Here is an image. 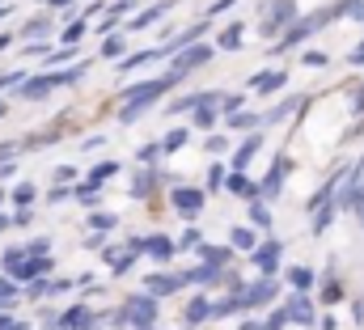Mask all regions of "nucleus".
<instances>
[{"instance_id":"nucleus-57","label":"nucleus","mask_w":364,"mask_h":330,"mask_svg":"<svg viewBox=\"0 0 364 330\" xmlns=\"http://www.w3.org/2000/svg\"><path fill=\"white\" fill-rule=\"evenodd\" d=\"M4 13H9V4H0V17H4Z\"/></svg>"},{"instance_id":"nucleus-47","label":"nucleus","mask_w":364,"mask_h":330,"mask_svg":"<svg viewBox=\"0 0 364 330\" xmlns=\"http://www.w3.org/2000/svg\"><path fill=\"white\" fill-rule=\"evenodd\" d=\"M30 220H34V212H30V208H17V212H13V225H17V229H26Z\"/></svg>"},{"instance_id":"nucleus-59","label":"nucleus","mask_w":364,"mask_h":330,"mask_svg":"<svg viewBox=\"0 0 364 330\" xmlns=\"http://www.w3.org/2000/svg\"><path fill=\"white\" fill-rule=\"evenodd\" d=\"M0 203H4V195H0Z\"/></svg>"},{"instance_id":"nucleus-26","label":"nucleus","mask_w":364,"mask_h":330,"mask_svg":"<svg viewBox=\"0 0 364 330\" xmlns=\"http://www.w3.org/2000/svg\"><path fill=\"white\" fill-rule=\"evenodd\" d=\"M195 254H199V258H203L208 267H216V271H225V262L233 258V246H208V242H203V246L195 250Z\"/></svg>"},{"instance_id":"nucleus-44","label":"nucleus","mask_w":364,"mask_h":330,"mask_svg":"<svg viewBox=\"0 0 364 330\" xmlns=\"http://www.w3.org/2000/svg\"><path fill=\"white\" fill-rule=\"evenodd\" d=\"M195 127L199 132H212L216 127V110H195Z\"/></svg>"},{"instance_id":"nucleus-19","label":"nucleus","mask_w":364,"mask_h":330,"mask_svg":"<svg viewBox=\"0 0 364 330\" xmlns=\"http://www.w3.org/2000/svg\"><path fill=\"white\" fill-rule=\"evenodd\" d=\"M225 123L233 127V132H263V115L259 110H237V115H225Z\"/></svg>"},{"instance_id":"nucleus-17","label":"nucleus","mask_w":364,"mask_h":330,"mask_svg":"<svg viewBox=\"0 0 364 330\" xmlns=\"http://www.w3.org/2000/svg\"><path fill=\"white\" fill-rule=\"evenodd\" d=\"M144 254H149V258H157V262H170V258L178 254V242H174V238H166V233H153V238H144Z\"/></svg>"},{"instance_id":"nucleus-5","label":"nucleus","mask_w":364,"mask_h":330,"mask_svg":"<svg viewBox=\"0 0 364 330\" xmlns=\"http://www.w3.org/2000/svg\"><path fill=\"white\" fill-rule=\"evenodd\" d=\"M275 297H279V284L263 275L259 284H246V288L237 292V305H242V314H246V309H263V305H272Z\"/></svg>"},{"instance_id":"nucleus-7","label":"nucleus","mask_w":364,"mask_h":330,"mask_svg":"<svg viewBox=\"0 0 364 330\" xmlns=\"http://www.w3.org/2000/svg\"><path fill=\"white\" fill-rule=\"evenodd\" d=\"M284 318L296 322V326H318V305L309 301V292H292L284 301Z\"/></svg>"},{"instance_id":"nucleus-30","label":"nucleus","mask_w":364,"mask_h":330,"mask_svg":"<svg viewBox=\"0 0 364 330\" xmlns=\"http://www.w3.org/2000/svg\"><path fill=\"white\" fill-rule=\"evenodd\" d=\"M81 77H85V64H73V68H55V73H47V81L55 85V89H60V85H77Z\"/></svg>"},{"instance_id":"nucleus-40","label":"nucleus","mask_w":364,"mask_h":330,"mask_svg":"<svg viewBox=\"0 0 364 330\" xmlns=\"http://www.w3.org/2000/svg\"><path fill=\"white\" fill-rule=\"evenodd\" d=\"M21 250H26V258H51V238H34Z\"/></svg>"},{"instance_id":"nucleus-61","label":"nucleus","mask_w":364,"mask_h":330,"mask_svg":"<svg viewBox=\"0 0 364 330\" xmlns=\"http://www.w3.org/2000/svg\"><path fill=\"white\" fill-rule=\"evenodd\" d=\"M0 4H4V0H0Z\"/></svg>"},{"instance_id":"nucleus-53","label":"nucleus","mask_w":364,"mask_h":330,"mask_svg":"<svg viewBox=\"0 0 364 330\" xmlns=\"http://www.w3.org/2000/svg\"><path fill=\"white\" fill-rule=\"evenodd\" d=\"M352 322H364V301H352Z\"/></svg>"},{"instance_id":"nucleus-56","label":"nucleus","mask_w":364,"mask_h":330,"mask_svg":"<svg viewBox=\"0 0 364 330\" xmlns=\"http://www.w3.org/2000/svg\"><path fill=\"white\" fill-rule=\"evenodd\" d=\"M9 225H13V216H0V233H4V229H9Z\"/></svg>"},{"instance_id":"nucleus-4","label":"nucleus","mask_w":364,"mask_h":330,"mask_svg":"<svg viewBox=\"0 0 364 330\" xmlns=\"http://www.w3.org/2000/svg\"><path fill=\"white\" fill-rule=\"evenodd\" d=\"M203 199H208V191H199V186H170V208L182 220H195L203 212Z\"/></svg>"},{"instance_id":"nucleus-48","label":"nucleus","mask_w":364,"mask_h":330,"mask_svg":"<svg viewBox=\"0 0 364 330\" xmlns=\"http://www.w3.org/2000/svg\"><path fill=\"white\" fill-rule=\"evenodd\" d=\"M55 178H60V186H68V182L77 178V169H73V165H60V169H55Z\"/></svg>"},{"instance_id":"nucleus-32","label":"nucleus","mask_w":364,"mask_h":330,"mask_svg":"<svg viewBox=\"0 0 364 330\" xmlns=\"http://www.w3.org/2000/svg\"><path fill=\"white\" fill-rule=\"evenodd\" d=\"M85 30H90V21H85V17H73V21L64 26V47H81Z\"/></svg>"},{"instance_id":"nucleus-58","label":"nucleus","mask_w":364,"mask_h":330,"mask_svg":"<svg viewBox=\"0 0 364 330\" xmlns=\"http://www.w3.org/2000/svg\"><path fill=\"white\" fill-rule=\"evenodd\" d=\"M4 115H9V110H4V102H0V119H4Z\"/></svg>"},{"instance_id":"nucleus-41","label":"nucleus","mask_w":364,"mask_h":330,"mask_svg":"<svg viewBox=\"0 0 364 330\" xmlns=\"http://www.w3.org/2000/svg\"><path fill=\"white\" fill-rule=\"evenodd\" d=\"M225 178H229V165H212V169H208V191H220V186H225Z\"/></svg>"},{"instance_id":"nucleus-20","label":"nucleus","mask_w":364,"mask_h":330,"mask_svg":"<svg viewBox=\"0 0 364 330\" xmlns=\"http://www.w3.org/2000/svg\"><path fill=\"white\" fill-rule=\"evenodd\" d=\"M55 330H93V314L85 305H77V309H68L64 318H55Z\"/></svg>"},{"instance_id":"nucleus-39","label":"nucleus","mask_w":364,"mask_h":330,"mask_svg":"<svg viewBox=\"0 0 364 330\" xmlns=\"http://www.w3.org/2000/svg\"><path fill=\"white\" fill-rule=\"evenodd\" d=\"M34 195H38V191H34V182H17V186H13V203H17V208H30V203H34Z\"/></svg>"},{"instance_id":"nucleus-54","label":"nucleus","mask_w":364,"mask_h":330,"mask_svg":"<svg viewBox=\"0 0 364 330\" xmlns=\"http://www.w3.org/2000/svg\"><path fill=\"white\" fill-rule=\"evenodd\" d=\"M9 43H13V34H4V30H0V51H9Z\"/></svg>"},{"instance_id":"nucleus-9","label":"nucleus","mask_w":364,"mask_h":330,"mask_svg":"<svg viewBox=\"0 0 364 330\" xmlns=\"http://www.w3.org/2000/svg\"><path fill=\"white\" fill-rule=\"evenodd\" d=\"M250 258H255V267H259L267 280H275V271H279V258H284V242H279V238H267V242H259V250H255Z\"/></svg>"},{"instance_id":"nucleus-1","label":"nucleus","mask_w":364,"mask_h":330,"mask_svg":"<svg viewBox=\"0 0 364 330\" xmlns=\"http://www.w3.org/2000/svg\"><path fill=\"white\" fill-rule=\"evenodd\" d=\"M182 77L174 73H166V77H153V81H132L123 89V110H119V123H136L144 110H153L170 89H178Z\"/></svg>"},{"instance_id":"nucleus-21","label":"nucleus","mask_w":364,"mask_h":330,"mask_svg":"<svg viewBox=\"0 0 364 330\" xmlns=\"http://www.w3.org/2000/svg\"><path fill=\"white\" fill-rule=\"evenodd\" d=\"M153 60H166V55H161V47H144V51H132L127 60H119V73H136V68H144V64H153Z\"/></svg>"},{"instance_id":"nucleus-38","label":"nucleus","mask_w":364,"mask_h":330,"mask_svg":"<svg viewBox=\"0 0 364 330\" xmlns=\"http://www.w3.org/2000/svg\"><path fill=\"white\" fill-rule=\"evenodd\" d=\"M77 55H81V47H55V51L47 55V64H55V68H60V64H68V68H73V64H81Z\"/></svg>"},{"instance_id":"nucleus-31","label":"nucleus","mask_w":364,"mask_h":330,"mask_svg":"<svg viewBox=\"0 0 364 330\" xmlns=\"http://www.w3.org/2000/svg\"><path fill=\"white\" fill-rule=\"evenodd\" d=\"M186 140H191V132H186V127L166 132V140H161V153H166V157H174V153H182V149H186Z\"/></svg>"},{"instance_id":"nucleus-52","label":"nucleus","mask_w":364,"mask_h":330,"mask_svg":"<svg viewBox=\"0 0 364 330\" xmlns=\"http://www.w3.org/2000/svg\"><path fill=\"white\" fill-rule=\"evenodd\" d=\"M13 153H17V140H4V144H0V165L9 161V157H13Z\"/></svg>"},{"instance_id":"nucleus-51","label":"nucleus","mask_w":364,"mask_h":330,"mask_svg":"<svg viewBox=\"0 0 364 330\" xmlns=\"http://www.w3.org/2000/svg\"><path fill=\"white\" fill-rule=\"evenodd\" d=\"M348 68H364V47H356V51H348Z\"/></svg>"},{"instance_id":"nucleus-29","label":"nucleus","mask_w":364,"mask_h":330,"mask_svg":"<svg viewBox=\"0 0 364 330\" xmlns=\"http://www.w3.org/2000/svg\"><path fill=\"white\" fill-rule=\"evenodd\" d=\"M208 318H212V301H208V297H195V301L186 305V314H182L186 326H199V322H208Z\"/></svg>"},{"instance_id":"nucleus-62","label":"nucleus","mask_w":364,"mask_h":330,"mask_svg":"<svg viewBox=\"0 0 364 330\" xmlns=\"http://www.w3.org/2000/svg\"><path fill=\"white\" fill-rule=\"evenodd\" d=\"M0 280H4V275H0Z\"/></svg>"},{"instance_id":"nucleus-10","label":"nucleus","mask_w":364,"mask_h":330,"mask_svg":"<svg viewBox=\"0 0 364 330\" xmlns=\"http://www.w3.org/2000/svg\"><path fill=\"white\" fill-rule=\"evenodd\" d=\"M174 9V0H157V4H149L144 13H132L127 21H123V34H136V30H149V26H157L166 13Z\"/></svg>"},{"instance_id":"nucleus-49","label":"nucleus","mask_w":364,"mask_h":330,"mask_svg":"<svg viewBox=\"0 0 364 330\" xmlns=\"http://www.w3.org/2000/svg\"><path fill=\"white\" fill-rule=\"evenodd\" d=\"M233 4H237V0H212V9H208V17H220V13H225V9H233Z\"/></svg>"},{"instance_id":"nucleus-27","label":"nucleus","mask_w":364,"mask_h":330,"mask_svg":"<svg viewBox=\"0 0 364 330\" xmlns=\"http://www.w3.org/2000/svg\"><path fill=\"white\" fill-rule=\"evenodd\" d=\"M225 271H216V267H208V262H199V267H191V271H182V284H195V288H203V284H212V280H220Z\"/></svg>"},{"instance_id":"nucleus-37","label":"nucleus","mask_w":364,"mask_h":330,"mask_svg":"<svg viewBox=\"0 0 364 330\" xmlns=\"http://www.w3.org/2000/svg\"><path fill=\"white\" fill-rule=\"evenodd\" d=\"M114 225H119V216H114V212H90V229L97 233V238H102V233H110Z\"/></svg>"},{"instance_id":"nucleus-24","label":"nucleus","mask_w":364,"mask_h":330,"mask_svg":"<svg viewBox=\"0 0 364 330\" xmlns=\"http://www.w3.org/2000/svg\"><path fill=\"white\" fill-rule=\"evenodd\" d=\"M242 34H246V26H242V21H229V26L216 34V47H220V51H242Z\"/></svg>"},{"instance_id":"nucleus-8","label":"nucleus","mask_w":364,"mask_h":330,"mask_svg":"<svg viewBox=\"0 0 364 330\" xmlns=\"http://www.w3.org/2000/svg\"><path fill=\"white\" fill-rule=\"evenodd\" d=\"M288 169H292V161H288L284 153H275V161H272V169H267V178L259 182V195H263V203H267V199H275V195L284 191V182H288Z\"/></svg>"},{"instance_id":"nucleus-46","label":"nucleus","mask_w":364,"mask_h":330,"mask_svg":"<svg viewBox=\"0 0 364 330\" xmlns=\"http://www.w3.org/2000/svg\"><path fill=\"white\" fill-rule=\"evenodd\" d=\"M284 326H288V318H284V309H275L272 318L263 322V330H284Z\"/></svg>"},{"instance_id":"nucleus-13","label":"nucleus","mask_w":364,"mask_h":330,"mask_svg":"<svg viewBox=\"0 0 364 330\" xmlns=\"http://www.w3.org/2000/svg\"><path fill=\"white\" fill-rule=\"evenodd\" d=\"M225 191H229V195H242V199H250V203H255V199H263V195H259V182H250V174H246V169H229Z\"/></svg>"},{"instance_id":"nucleus-25","label":"nucleus","mask_w":364,"mask_h":330,"mask_svg":"<svg viewBox=\"0 0 364 330\" xmlns=\"http://www.w3.org/2000/svg\"><path fill=\"white\" fill-rule=\"evenodd\" d=\"M229 246H233V250H246V254H255V250H259V233H255L250 225H237V229H229Z\"/></svg>"},{"instance_id":"nucleus-36","label":"nucleus","mask_w":364,"mask_h":330,"mask_svg":"<svg viewBox=\"0 0 364 330\" xmlns=\"http://www.w3.org/2000/svg\"><path fill=\"white\" fill-rule=\"evenodd\" d=\"M339 301H343V284H339L335 271H331V275L322 280V305H339Z\"/></svg>"},{"instance_id":"nucleus-16","label":"nucleus","mask_w":364,"mask_h":330,"mask_svg":"<svg viewBox=\"0 0 364 330\" xmlns=\"http://www.w3.org/2000/svg\"><path fill=\"white\" fill-rule=\"evenodd\" d=\"M301 106H309V97H284L279 106H272V110H263V127H275V123H284V119H292Z\"/></svg>"},{"instance_id":"nucleus-14","label":"nucleus","mask_w":364,"mask_h":330,"mask_svg":"<svg viewBox=\"0 0 364 330\" xmlns=\"http://www.w3.org/2000/svg\"><path fill=\"white\" fill-rule=\"evenodd\" d=\"M51 267H55L51 258H26V262H21V267L13 271V280H21V284L30 288V284H38V280H47V275H51Z\"/></svg>"},{"instance_id":"nucleus-28","label":"nucleus","mask_w":364,"mask_h":330,"mask_svg":"<svg viewBox=\"0 0 364 330\" xmlns=\"http://www.w3.org/2000/svg\"><path fill=\"white\" fill-rule=\"evenodd\" d=\"M288 284H292V292H309L314 284H318V275H314V267H288Z\"/></svg>"},{"instance_id":"nucleus-50","label":"nucleus","mask_w":364,"mask_h":330,"mask_svg":"<svg viewBox=\"0 0 364 330\" xmlns=\"http://www.w3.org/2000/svg\"><path fill=\"white\" fill-rule=\"evenodd\" d=\"M352 115H364V85H356V93H352Z\"/></svg>"},{"instance_id":"nucleus-6","label":"nucleus","mask_w":364,"mask_h":330,"mask_svg":"<svg viewBox=\"0 0 364 330\" xmlns=\"http://www.w3.org/2000/svg\"><path fill=\"white\" fill-rule=\"evenodd\" d=\"M212 43H195V47H186V51H178L174 60H170V73L174 77H186V73H195V68H203L208 60H212Z\"/></svg>"},{"instance_id":"nucleus-23","label":"nucleus","mask_w":364,"mask_h":330,"mask_svg":"<svg viewBox=\"0 0 364 330\" xmlns=\"http://www.w3.org/2000/svg\"><path fill=\"white\" fill-rule=\"evenodd\" d=\"M21 34H26V38H30V43H47V38H51V34H55V21H51V17H30V21H26V30H21Z\"/></svg>"},{"instance_id":"nucleus-43","label":"nucleus","mask_w":364,"mask_h":330,"mask_svg":"<svg viewBox=\"0 0 364 330\" xmlns=\"http://www.w3.org/2000/svg\"><path fill=\"white\" fill-rule=\"evenodd\" d=\"M301 64H305V68H326L331 60H326V51H305V55H301Z\"/></svg>"},{"instance_id":"nucleus-33","label":"nucleus","mask_w":364,"mask_h":330,"mask_svg":"<svg viewBox=\"0 0 364 330\" xmlns=\"http://www.w3.org/2000/svg\"><path fill=\"white\" fill-rule=\"evenodd\" d=\"M110 174H119V161H102V165H93V169H90V178H85V186L102 191V182H106Z\"/></svg>"},{"instance_id":"nucleus-60","label":"nucleus","mask_w":364,"mask_h":330,"mask_svg":"<svg viewBox=\"0 0 364 330\" xmlns=\"http://www.w3.org/2000/svg\"><path fill=\"white\" fill-rule=\"evenodd\" d=\"M360 47H364V38H360Z\"/></svg>"},{"instance_id":"nucleus-18","label":"nucleus","mask_w":364,"mask_h":330,"mask_svg":"<svg viewBox=\"0 0 364 330\" xmlns=\"http://www.w3.org/2000/svg\"><path fill=\"white\" fill-rule=\"evenodd\" d=\"M102 55L106 60H127L132 55V34H110V38H102Z\"/></svg>"},{"instance_id":"nucleus-11","label":"nucleus","mask_w":364,"mask_h":330,"mask_svg":"<svg viewBox=\"0 0 364 330\" xmlns=\"http://www.w3.org/2000/svg\"><path fill=\"white\" fill-rule=\"evenodd\" d=\"M178 288H186V284H182V271H153V275L144 280V292H149V297H174Z\"/></svg>"},{"instance_id":"nucleus-15","label":"nucleus","mask_w":364,"mask_h":330,"mask_svg":"<svg viewBox=\"0 0 364 330\" xmlns=\"http://www.w3.org/2000/svg\"><path fill=\"white\" fill-rule=\"evenodd\" d=\"M259 149H263V132H250V136L233 149V161H229V169H246V165L259 157Z\"/></svg>"},{"instance_id":"nucleus-42","label":"nucleus","mask_w":364,"mask_h":330,"mask_svg":"<svg viewBox=\"0 0 364 330\" xmlns=\"http://www.w3.org/2000/svg\"><path fill=\"white\" fill-rule=\"evenodd\" d=\"M199 246H203V233H199V229H195V225H191V229H186V233H182L178 250H199Z\"/></svg>"},{"instance_id":"nucleus-34","label":"nucleus","mask_w":364,"mask_h":330,"mask_svg":"<svg viewBox=\"0 0 364 330\" xmlns=\"http://www.w3.org/2000/svg\"><path fill=\"white\" fill-rule=\"evenodd\" d=\"M157 178L161 174H153V169H144V174H136V182H132V199H144L153 186H157Z\"/></svg>"},{"instance_id":"nucleus-55","label":"nucleus","mask_w":364,"mask_h":330,"mask_svg":"<svg viewBox=\"0 0 364 330\" xmlns=\"http://www.w3.org/2000/svg\"><path fill=\"white\" fill-rule=\"evenodd\" d=\"M352 21H360V26H364V4L356 9V13H352Z\"/></svg>"},{"instance_id":"nucleus-45","label":"nucleus","mask_w":364,"mask_h":330,"mask_svg":"<svg viewBox=\"0 0 364 330\" xmlns=\"http://www.w3.org/2000/svg\"><path fill=\"white\" fill-rule=\"evenodd\" d=\"M203 149H208V153H216V157H220V153H225V149H229V140H225V136H208V140H203Z\"/></svg>"},{"instance_id":"nucleus-12","label":"nucleus","mask_w":364,"mask_h":330,"mask_svg":"<svg viewBox=\"0 0 364 330\" xmlns=\"http://www.w3.org/2000/svg\"><path fill=\"white\" fill-rule=\"evenodd\" d=\"M284 85H288V73H284V68H263V73H255V77H250V89H255V93H263V97L279 93Z\"/></svg>"},{"instance_id":"nucleus-22","label":"nucleus","mask_w":364,"mask_h":330,"mask_svg":"<svg viewBox=\"0 0 364 330\" xmlns=\"http://www.w3.org/2000/svg\"><path fill=\"white\" fill-rule=\"evenodd\" d=\"M17 93H21L26 102H43V97H51V93H55V85L47 81V73H43V77H30V81L21 85Z\"/></svg>"},{"instance_id":"nucleus-3","label":"nucleus","mask_w":364,"mask_h":330,"mask_svg":"<svg viewBox=\"0 0 364 330\" xmlns=\"http://www.w3.org/2000/svg\"><path fill=\"white\" fill-rule=\"evenodd\" d=\"M123 318L132 322V330H153V322H157V297H149V292H140V297H127V305H123Z\"/></svg>"},{"instance_id":"nucleus-35","label":"nucleus","mask_w":364,"mask_h":330,"mask_svg":"<svg viewBox=\"0 0 364 330\" xmlns=\"http://www.w3.org/2000/svg\"><path fill=\"white\" fill-rule=\"evenodd\" d=\"M246 212H250V229H272V212H267V203H263V199H255Z\"/></svg>"},{"instance_id":"nucleus-2","label":"nucleus","mask_w":364,"mask_h":330,"mask_svg":"<svg viewBox=\"0 0 364 330\" xmlns=\"http://www.w3.org/2000/svg\"><path fill=\"white\" fill-rule=\"evenodd\" d=\"M296 21H301V4L296 0H272V4H263L259 34L263 38H284V30H292Z\"/></svg>"}]
</instances>
